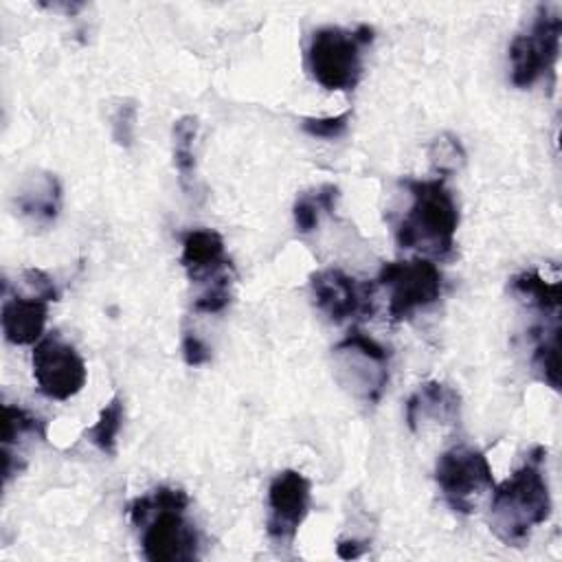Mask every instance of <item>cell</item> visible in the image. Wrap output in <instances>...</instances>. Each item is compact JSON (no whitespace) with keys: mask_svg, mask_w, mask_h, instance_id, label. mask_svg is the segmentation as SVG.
<instances>
[{"mask_svg":"<svg viewBox=\"0 0 562 562\" xmlns=\"http://www.w3.org/2000/svg\"><path fill=\"white\" fill-rule=\"evenodd\" d=\"M48 303L42 296H9L2 303V334L11 345H35L44 336Z\"/></svg>","mask_w":562,"mask_h":562,"instance_id":"14","label":"cell"},{"mask_svg":"<svg viewBox=\"0 0 562 562\" xmlns=\"http://www.w3.org/2000/svg\"><path fill=\"white\" fill-rule=\"evenodd\" d=\"M435 481L443 501L457 514H474L496 485L487 457L470 446L446 450L437 459Z\"/></svg>","mask_w":562,"mask_h":562,"instance_id":"5","label":"cell"},{"mask_svg":"<svg viewBox=\"0 0 562 562\" xmlns=\"http://www.w3.org/2000/svg\"><path fill=\"white\" fill-rule=\"evenodd\" d=\"M411 195L408 211L395 224V241L406 250L448 257L454 248L459 209L443 178L402 182Z\"/></svg>","mask_w":562,"mask_h":562,"instance_id":"3","label":"cell"},{"mask_svg":"<svg viewBox=\"0 0 562 562\" xmlns=\"http://www.w3.org/2000/svg\"><path fill=\"white\" fill-rule=\"evenodd\" d=\"M340 198V189L336 184H323L312 193H303L296 198L292 215H294V226L299 233L307 235L318 226L321 213H334L336 202Z\"/></svg>","mask_w":562,"mask_h":562,"instance_id":"18","label":"cell"},{"mask_svg":"<svg viewBox=\"0 0 562 562\" xmlns=\"http://www.w3.org/2000/svg\"><path fill=\"white\" fill-rule=\"evenodd\" d=\"M136 116H138V108L132 99H125L116 105L112 114V140L119 147H132L134 132H136Z\"/></svg>","mask_w":562,"mask_h":562,"instance_id":"25","label":"cell"},{"mask_svg":"<svg viewBox=\"0 0 562 562\" xmlns=\"http://www.w3.org/2000/svg\"><path fill=\"white\" fill-rule=\"evenodd\" d=\"M187 492L165 485L127 505V516L140 529L143 555L149 562H191L198 558L200 536L187 518Z\"/></svg>","mask_w":562,"mask_h":562,"instance_id":"2","label":"cell"},{"mask_svg":"<svg viewBox=\"0 0 562 562\" xmlns=\"http://www.w3.org/2000/svg\"><path fill=\"white\" fill-rule=\"evenodd\" d=\"M512 292L522 299L529 307L538 310L542 316H560V283L547 281L536 270H525L509 281Z\"/></svg>","mask_w":562,"mask_h":562,"instance_id":"16","label":"cell"},{"mask_svg":"<svg viewBox=\"0 0 562 562\" xmlns=\"http://www.w3.org/2000/svg\"><path fill=\"white\" fill-rule=\"evenodd\" d=\"M562 18L549 7H538V13L527 33H520L509 44L512 83L516 88L533 86L542 75L551 72L560 57Z\"/></svg>","mask_w":562,"mask_h":562,"instance_id":"8","label":"cell"},{"mask_svg":"<svg viewBox=\"0 0 562 562\" xmlns=\"http://www.w3.org/2000/svg\"><path fill=\"white\" fill-rule=\"evenodd\" d=\"M33 378L37 389L50 397L66 402L75 397L88 380V369L83 358L72 345H68L59 334L50 331L42 336L31 353Z\"/></svg>","mask_w":562,"mask_h":562,"instance_id":"9","label":"cell"},{"mask_svg":"<svg viewBox=\"0 0 562 562\" xmlns=\"http://www.w3.org/2000/svg\"><path fill=\"white\" fill-rule=\"evenodd\" d=\"M22 279H24V283L31 288V294L42 296V299H46V301H57V299H59V292H57L53 279H50L44 270H40V268H26V270L22 272Z\"/></svg>","mask_w":562,"mask_h":562,"instance_id":"26","label":"cell"},{"mask_svg":"<svg viewBox=\"0 0 562 562\" xmlns=\"http://www.w3.org/2000/svg\"><path fill=\"white\" fill-rule=\"evenodd\" d=\"M180 349H182V358L189 367H200L204 362L211 360V351L209 347L202 342V338L193 331H184L182 336V342H180Z\"/></svg>","mask_w":562,"mask_h":562,"instance_id":"27","label":"cell"},{"mask_svg":"<svg viewBox=\"0 0 562 562\" xmlns=\"http://www.w3.org/2000/svg\"><path fill=\"white\" fill-rule=\"evenodd\" d=\"M371 42L373 29L367 24H360L353 31L342 26L316 29L305 53L312 79L325 90H353L362 77V48Z\"/></svg>","mask_w":562,"mask_h":562,"instance_id":"4","label":"cell"},{"mask_svg":"<svg viewBox=\"0 0 562 562\" xmlns=\"http://www.w3.org/2000/svg\"><path fill=\"white\" fill-rule=\"evenodd\" d=\"M22 437H42L44 439V424L29 411L20 406H2V446H11Z\"/></svg>","mask_w":562,"mask_h":562,"instance_id":"22","label":"cell"},{"mask_svg":"<svg viewBox=\"0 0 562 562\" xmlns=\"http://www.w3.org/2000/svg\"><path fill=\"white\" fill-rule=\"evenodd\" d=\"M40 7H44V9H48V11H64V13H68V15H72L75 11H79L83 4L81 2H66V4H61V2H40Z\"/></svg>","mask_w":562,"mask_h":562,"instance_id":"29","label":"cell"},{"mask_svg":"<svg viewBox=\"0 0 562 562\" xmlns=\"http://www.w3.org/2000/svg\"><path fill=\"white\" fill-rule=\"evenodd\" d=\"M171 136H173V167L178 171L180 184L184 189H189L193 178H195V151H193V145H195V136H198V119L191 116V114L180 116L173 123Z\"/></svg>","mask_w":562,"mask_h":562,"instance_id":"19","label":"cell"},{"mask_svg":"<svg viewBox=\"0 0 562 562\" xmlns=\"http://www.w3.org/2000/svg\"><path fill=\"white\" fill-rule=\"evenodd\" d=\"M331 351L340 371L338 380L349 386L356 397L369 404L380 402L389 382V351L358 327H351Z\"/></svg>","mask_w":562,"mask_h":562,"instance_id":"7","label":"cell"},{"mask_svg":"<svg viewBox=\"0 0 562 562\" xmlns=\"http://www.w3.org/2000/svg\"><path fill=\"white\" fill-rule=\"evenodd\" d=\"M310 481L296 470H281L268 487L266 531L277 544H292L310 512Z\"/></svg>","mask_w":562,"mask_h":562,"instance_id":"11","label":"cell"},{"mask_svg":"<svg viewBox=\"0 0 562 562\" xmlns=\"http://www.w3.org/2000/svg\"><path fill=\"white\" fill-rule=\"evenodd\" d=\"M349 121H351V110H345L336 116H321V119H303L301 121V130L305 134H310L312 138H325V140H334V138H340L347 127H349Z\"/></svg>","mask_w":562,"mask_h":562,"instance_id":"24","label":"cell"},{"mask_svg":"<svg viewBox=\"0 0 562 562\" xmlns=\"http://www.w3.org/2000/svg\"><path fill=\"white\" fill-rule=\"evenodd\" d=\"M310 290L316 307L331 323L371 318L375 312V283L358 281L340 268L312 272Z\"/></svg>","mask_w":562,"mask_h":562,"instance_id":"10","label":"cell"},{"mask_svg":"<svg viewBox=\"0 0 562 562\" xmlns=\"http://www.w3.org/2000/svg\"><path fill=\"white\" fill-rule=\"evenodd\" d=\"M378 285L389 292V316L400 323L432 305L443 290L441 270L430 259H400L380 268Z\"/></svg>","mask_w":562,"mask_h":562,"instance_id":"6","label":"cell"},{"mask_svg":"<svg viewBox=\"0 0 562 562\" xmlns=\"http://www.w3.org/2000/svg\"><path fill=\"white\" fill-rule=\"evenodd\" d=\"M18 213L33 226H48L61 209V184L55 173L31 176L15 195Z\"/></svg>","mask_w":562,"mask_h":562,"instance_id":"15","label":"cell"},{"mask_svg":"<svg viewBox=\"0 0 562 562\" xmlns=\"http://www.w3.org/2000/svg\"><path fill=\"white\" fill-rule=\"evenodd\" d=\"M544 454L542 446H533L522 465L492 490L490 529L507 547H520L551 514V494L542 472Z\"/></svg>","mask_w":562,"mask_h":562,"instance_id":"1","label":"cell"},{"mask_svg":"<svg viewBox=\"0 0 562 562\" xmlns=\"http://www.w3.org/2000/svg\"><path fill=\"white\" fill-rule=\"evenodd\" d=\"M123 426V400L114 395L99 413L97 422L86 430V439L103 454H116V437Z\"/></svg>","mask_w":562,"mask_h":562,"instance_id":"20","label":"cell"},{"mask_svg":"<svg viewBox=\"0 0 562 562\" xmlns=\"http://www.w3.org/2000/svg\"><path fill=\"white\" fill-rule=\"evenodd\" d=\"M533 338V353L531 364L533 371L542 382L551 389H560V323L553 321L551 325H536L531 327Z\"/></svg>","mask_w":562,"mask_h":562,"instance_id":"17","label":"cell"},{"mask_svg":"<svg viewBox=\"0 0 562 562\" xmlns=\"http://www.w3.org/2000/svg\"><path fill=\"white\" fill-rule=\"evenodd\" d=\"M461 411V397L459 393L439 382V380H428L422 382L415 393L406 402V424L413 432H419L424 424L435 422V424H454L459 419Z\"/></svg>","mask_w":562,"mask_h":562,"instance_id":"13","label":"cell"},{"mask_svg":"<svg viewBox=\"0 0 562 562\" xmlns=\"http://www.w3.org/2000/svg\"><path fill=\"white\" fill-rule=\"evenodd\" d=\"M367 542H362V540H356V538H340L338 542H336V553H338V558H342V560H353V558H360L364 551H367Z\"/></svg>","mask_w":562,"mask_h":562,"instance_id":"28","label":"cell"},{"mask_svg":"<svg viewBox=\"0 0 562 562\" xmlns=\"http://www.w3.org/2000/svg\"><path fill=\"white\" fill-rule=\"evenodd\" d=\"M180 266L195 283H211L233 272L224 250V239L213 228H191L182 235Z\"/></svg>","mask_w":562,"mask_h":562,"instance_id":"12","label":"cell"},{"mask_svg":"<svg viewBox=\"0 0 562 562\" xmlns=\"http://www.w3.org/2000/svg\"><path fill=\"white\" fill-rule=\"evenodd\" d=\"M233 301V272L224 274L204 285V290L193 301V310L202 314H217Z\"/></svg>","mask_w":562,"mask_h":562,"instance_id":"23","label":"cell"},{"mask_svg":"<svg viewBox=\"0 0 562 562\" xmlns=\"http://www.w3.org/2000/svg\"><path fill=\"white\" fill-rule=\"evenodd\" d=\"M428 158L439 176H450L465 165V149L454 134H439L428 145Z\"/></svg>","mask_w":562,"mask_h":562,"instance_id":"21","label":"cell"}]
</instances>
